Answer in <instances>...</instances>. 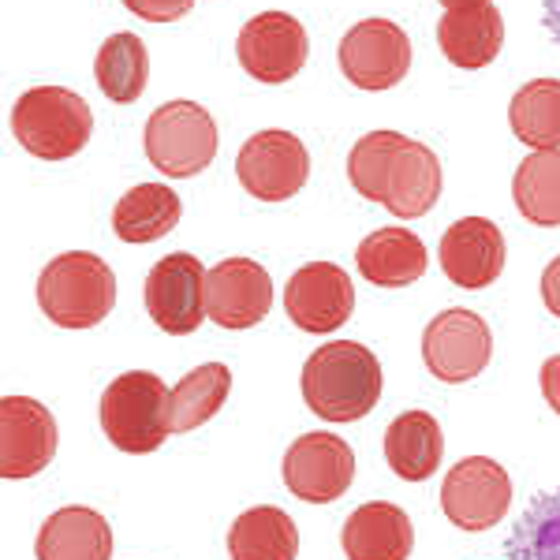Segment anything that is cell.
I'll list each match as a JSON object with an SVG mask.
<instances>
[{
	"label": "cell",
	"mask_w": 560,
	"mask_h": 560,
	"mask_svg": "<svg viewBox=\"0 0 560 560\" xmlns=\"http://www.w3.org/2000/svg\"><path fill=\"white\" fill-rule=\"evenodd\" d=\"M348 179L366 202L385 206L400 221L430 213L441 198V161L400 131H370L351 147Z\"/></svg>",
	"instance_id": "cell-1"
},
{
	"label": "cell",
	"mask_w": 560,
	"mask_h": 560,
	"mask_svg": "<svg viewBox=\"0 0 560 560\" xmlns=\"http://www.w3.org/2000/svg\"><path fill=\"white\" fill-rule=\"evenodd\" d=\"M303 400L325 422H355L382 400V363L355 340H329L306 359Z\"/></svg>",
	"instance_id": "cell-2"
},
{
	"label": "cell",
	"mask_w": 560,
	"mask_h": 560,
	"mask_svg": "<svg viewBox=\"0 0 560 560\" xmlns=\"http://www.w3.org/2000/svg\"><path fill=\"white\" fill-rule=\"evenodd\" d=\"M38 306L60 329H94L116 306V277L105 258L68 250L38 277Z\"/></svg>",
	"instance_id": "cell-3"
},
{
	"label": "cell",
	"mask_w": 560,
	"mask_h": 560,
	"mask_svg": "<svg viewBox=\"0 0 560 560\" xmlns=\"http://www.w3.org/2000/svg\"><path fill=\"white\" fill-rule=\"evenodd\" d=\"M12 131L38 161H68L94 135V113L75 90L34 86L12 108Z\"/></svg>",
	"instance_id": "cell-4"
},
{
	"label": "cell",
	"mask_w": 560,
	"mask_h": 560,
	"mask_svg": "<svg viewBox=\"0 0 560 560\" xmlns=\"http://www.w3.org/2000/svg\"><path fill=\"white\" fill-rule=\"evenodd\" d=\"M168 393L150 370H128L102 396V430L120 453L147 456L165 445L168 430Z\"/></svg>",
	"instance_id": "cell-5"
},
{
	"label": "cell",
	"mask_w": 560,
	"mask_h": 560,
	"mask_svg": "<svg viewBox=\"0 0 560 560\" xmlns=\"http://www.w3.org/2000/svg\"><path fill=\"white\" fill-rule=\"evenodd\" d=\"M217 147H221V139H217L213 116L202 105L184 102V97L153 108V116L147 120L150 165L173 179L198 176L202 168H210Z\"/></svg>",
	"instance_id": "cell-6"
},
{
	"label": "cell",
	"mask_w": 560,
	"mask_h": 560,
	"mask_svg": "<svg viewBox=\"0 0 560 560\" xmlns=\"http://www.w3.org/2000/svg\"><path fill=\"white\" fill-rule=\"evenodd\" d=\"M236 176L243 191L258 202H288L306 187L311 176V153L292 131H258L243 142L236 158Z\"/></svg>",
	"instance_id": "cell-7"
},
{
	"label": "cell",
	"mask_w": 560,
	"mask_h": 560,
	"mask_svg": "<svg viewBox=\"0 0 560 560\" xmlns=\"http://www.w3.org/2000/svg\"><path fill=\"white\" fill-rule=\"evenodd\" d=\"M490 355H493L490 325L482 322V314L464 311V306L441 311L427 325V332H422L427 370L445 385L471 382V377H478L490 366Z\"/></svg>",
	"instance_id": "cell-8"
},
{
	"label": "cell",
	"mask_w": 560,
	"mask_h": 560,
	"mask_svg": "<svg viewBox=\"0 0 560 560\" xmlns=\"http://www.w3.org/2000/svg\"><path fill=\"white\" fill-rule=\"evenodd\" d=\"M441 509L459 530H490L512 509V478L497 459H459L441 482Z\"/></svg>",
	"instance_id": "cell-9"
},
{
	"label": "cell",
	"mask_w": 560,
	"mask_h": 560,
	"mask_svg": "<svg viewBox=\"0 0 560 560\" xmlns=\"http://www.w3.org/2000/svg\"><path fill=\"white\" fill-rule=\"evenodd\" d=\"M340 71L351 86L382 94L411 71V38L393 20H363L340 42Z\"/></svg>",
	"instance_id": "cell-10"
},
{
	"label": "cell",
	"mask_w": 560,
	"mask_h": 560,
	"mask_svg": "<svg viewBox=\"0 0 560 560\" xmlns=\"http://www.w3.org/2000/svg\"><path fill=\"white\" fill-rule=\"evenodd\" d=\"M311 38H306L303 23L288 12H258L255 20L243 23L236 38V57L250 79L266 86L288 83L306 65Z\"/></svg>",
	"instance_id": "cell-11"
},
{
	"label": "cell",
	"mask_w": 560,
	"mask_h": 560,
	"mask_svg": "<svg viewBox=\"0 0 560 560\" xmlns=\"http://www.w3.org/2000/svg\"><path fill=\"white\" fill-rule=\"evenodd\" d=\"M355 478V453L337 433H303L284 453V486L300 501L332 504L348 493Z\"/></svg>",
	"instance_id": "cell-12"
},
{
	"label": "cell",
	"mask_w": 560,
	"mask_h": 560,
	"mask_svg": "<svg viewBox=\"0 0 560 560\" xmlns=\"http://www.w3.org/2000/svg\"><path fill=\"white\" fill-rule=\"evenodd\" d=\"M206 266L195 255H168L147 277V311L168 337H187L210 318Z\"/></svg>",
	"instance_id": "cell-13"
},
{
	"label": "cell",
	"mask_w": 560,
	"mask_h": 560,
	"mask_svg": "<svg viewBox=\"0 0 560 560\" xmlns=\"http://www.w3.org/2000/svg\"><path fill=\"white\" fill-rule=\"evenodd\" d=\"M57 456V419L31 396L0 400V475L20 478L42 475Z\"/></svg>",
	"instance_id": "cell-14"
},
{
	"label": "cell",
	"mask_w": 560,
	"mask_h": 560,
	"mask_svg": "<svg viewBox=\"0 0 560 560\" xmlns=\"http://www.w3.org/2000/svg\"><path fill=\"white\" fill-rule=\"evenodd\" d=\"M284 311L303 332H337L355 311V288L351 277L332 261H306L295 269L284 288Z\"/></svg>",
	"instance_id": "cell-15"
},
{
	"label": "cell",
	"mask_w": 560,
	"mask_h": 560,
	"mask_svg": "<svg viewBox=\"0 0 560 560\" xmlns=\"http://www.w3.org/2000/svg\"><path fill=\"white\" fill-rule=\"evenodd\" d=\"M206 306L221 329H250L273 311V280L255 258H224L206 280Z\"/></svg>",
	"instance_id": "cell-16"
},
{
	"label": "cell",
	"mask_w": 560,
	"mask_h": 560,
	"mask_svg": "<svg viewBox=\"0 0 560 560\" xmlns=\"http://www.w3.org/2000/svg\"><path fill=\"white\" fill-rule=\"evenodd\" d=\"M441 269L453 284L478 292L490 288L504 269V236L486 217H464L441 236Z\"/></svg>",
	"instance_id": "cell-17"
},
{
	"label": "cell",
	"mask_w": 560,
	"mask_h": 560,
	"mask_svg": "<svg viewBox=\"0 0 560 560\" xmlns=\"http://www.w3.org/2000/svg\"><path fill=\"white\" fill-rule=\"evenodd\" d=\"M340 541L348 560H408L415 549V527L404 509L370 501L348 516Z\"/></svg>",
	"instance_id": "cell-18"
},
{
	"label": "cell",
	"mask_w": 560,
	"mask_h": 560,
	"mask_svg": "<svg viewBox=\"0 0 560 560\" xmlns=\"http://www.w3.org/2000/svg\"><path fill=\"white\" fill-rule=\"evenodd\" d=\"M355 261L374 288H408L427 273V243L411 229H377L359 243Z\"/></svg>",
	"instance_id": "cell-19"
},
{
	"label": "cell",
	"mask_w": 560,
	"mask_h": 560,
	"mask_svg": "<svg viewBox=\"0 0 560 560\" xmlns=\"http://www.w3.org/2000/svg\"><path fill=\"white\" fill-rule=\"evenodd\" d=\"M438 45L456 68L482 71L493 65L504 45V20L493 4L464 8V12H445L438 23Z\"/></svg>",
	"instance_id": "cell-20"
},
{
	"label": "cell",
	"mask_w": 560,
	"mask_h": 560,
	"mask_svg": "<svg viewBox=\"0 0 560 560\" xmlns=\"http://www.w3.org/2000/svg\"><path fill=\"white\" fill-rule=\"evenodd\" d=\"M38 560H113V530L102 512L71 504L42 523Z\"/></svg>",
	"instance_id": "cell-21"
},
{
	"label": "cell",
	"mask_w": 560,
	"mask_h": 560,
	"mask_svg": "<svg viewBox=\"0 0 560 560\" xmlns=\"http://www.w3.org/2000/svg\"><path fill=\"white\" fill-rule=\"evenodd\" d=\"M445 438L430 411H404L385 430V459L404 482H427L441 467Z\"/></svg>",
	"instance_id": "cell-22"
},
{
	"label": "cell",
	"mask_w": 560,
	"mask_h": 560,
	"mask_svg": "<svg viewBox=\"0 0 560 560\" xmlns=\"http://www.w3.org/2000/svg\"><path fill=\"white\" fill-rule=\"evenodd\" d=\"M184 202L173 187L165 184H139L116 202L113 210V232L124 243H153L179 224Z\"/></svg>",
	"instance_id": "cell-23"
},
{
	"label": "cell",
	"mask_w": 560,
	"mask_h": 560,
	"mask_svg": "<svg viewBox=\"0 0 560 560\" xmlns=\"http://www.w3.org/2000/svg\"><path fill=\"white\" fill-rule=\"evenodd\" d=\"M295 553H300V530L292 516L273 504L243 512L229 530L232 560H295Z\"/></svg>",
	"instance_id": "cell-24"
},
{
	"label": "cell",
	"mask_w": 560,
	"mask_h": 560,
	"mask_svg": "<svg viewBox=\"0 0 560 560\" xmlns=\"http://www.w3.org/2000/svg\"><path fill=\"white\" fill-rule=\"evenodd\" d=\"M94 75L97 86L108 102L116 105H135L147 90L150 79V57H147V45H142L139 34L120 31V34H108L97 49L94 60Z\"/></svg>",
	"instance_id": "cell-25"
},
{
	"label": "cell",
	"mask_w": 560,
	"mask_h": 560,
	"mask_svg": "<svg viewBox=\"0 0 560 560\" xmlns=\"http://www.w3.org/2000/svg\"><path fill=\"white\" fill-rule=\"evenodd\" d=\"M232 393V370L224 363L195 366L191 374L168 393V430L191 433L224 408Z\"/></svg>",
	"instance_id": "cell-26"
},
{
	"label": "cell",
	"mask_w": 560,
	"mask_h": 560,
	"mask_svg": "<svg viewBox=\"0 0 560 560\" xmlns=\"http://www.w3.org/2000/svg\"><path fill=\"white\" fill-rule=\"evenodd\" d=\"M512 198L530 224L557 229L560 224V150H535L520 161L512 176Z\"/></svg>",
	"instance_id": "cell-27"
},
{
	"label": "cell",
	"mask_w": 560,
	"mask_h": 560,
	"mask_svg": "<svg viewBox=\"0 0 560 560\" xmlns=\"http://www.w3.org/2000/svg\"><path fill=\"white\" fill-rule=\"evenodd\" d=\"M509 124L530 150H560V79L520 86L509 105Z\"/></svg>",
	"instance_id": "cell-28"
},
{
	"label": "cell",
	"mask_w": 560,
	"mask_h": 560,
	"mask_svg": "<svg viewBox=\"0 0 560 560\" xmlns=\"http://www.w3.org/2000/svg\"><path fill=\"white\" fill-rule=\"evenodd\" d=\"M509 560H560V490L541 493L504 541Z\"/></svg>",
	"instance_id": "cell-29"
},
{
	"label": "cell",
	"mask_w": 560,
	"mask_h": 560,
	"mask_svg": "<svg viewBox=\"0 0 560 560\" xmlns=\"http://www.w3.org/2000/svg\"><path fill=\"white\" fill-rule=\"evenodd\" d=\"M131 15L147 23H176L195 8V0H124Z\"/></svg>",
	"instance_id": "cell-30"
},
{
	"label": "cell",
	"mask_w": 560,
	"mask_h": 560,
	"mask_svg": "<svg viewBox=\"0 0 560 560\" xmlns=\"http://www.w3.org/2000/svg\"><path fill=\"white\" fill-rule=\"evenodd\" d=\"M541 303H546V311L560 322V255L549 261L546 273H541Z\"/></svg>",
	"instance_id": "cell-31"
},
{
	"label": "cell",
	"mask_w": 560,
	"mask_h": 560,
	"mask_svg": "<svg viewBox=\"0 0 560 560\" xmlns=\"http://www.w3.org/2000/svg\"><path fill=\"white\" fill-rule=\"evenodd\" d=\"M541 396H546L549 408L560 415V355L541 363Z\"/></svg>",
	"instance_id": "cell-32"
},
{
	"label": "cell",
	"mask_w": 560,
	"mask_h": 560,
	"mask_svg": "<svg viewBox=\"0 0 560 560\" xmlns=\"http://www.w3.org/2000/svg\"><path fill=\"white\" fill-rule=\"evenodd\" d=\"M541 23H546L549 38L560 45V0H546V8H541Z\"/></svg>",
	"instance_id": "cell-33"
},
{
	"label": "cell",
	"mask_w": 560,
	"mask_h": 560,
	"mask_svg": "<svg viewBox=\"0 0 560 560\" xmlns=\"http://www.w3.org/2000/svg\"><path fill=\"white\" fill-rule=\"evenodd\" d=\"M482 4H490V0H441L445 12H464V8H482Z\"/></svg>",
	"instance_id": "cell-34"
}]
</instances>
